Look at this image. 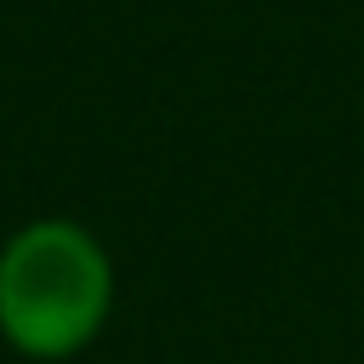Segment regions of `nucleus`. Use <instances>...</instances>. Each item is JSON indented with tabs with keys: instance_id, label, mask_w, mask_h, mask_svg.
Masks as SVG:
<instances>
[{
	"instance_id": "obj_1",
	"label": "nucleus",
	"mask_w": 364,
	"mask_h": 364,
	"mask_svg": "<svg viewBox=\"0 0 364 364\" xmlns=\"http://www.w3.org/2000/svg\"><path fill=\"white\" fill-rule=\"evenodd\" d=\"M114 318V256L74 216H34L0 245V341L34 364L85 353Z\"/></svg>"
}]
</instances>
